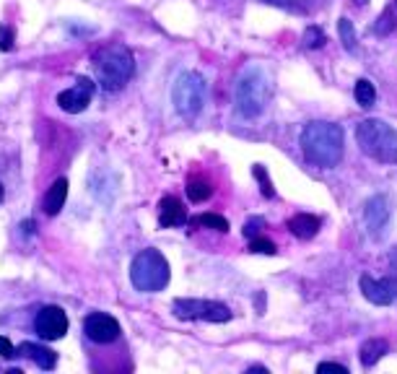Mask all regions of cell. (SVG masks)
I'll return each mask as SVG.
<instances>
[{
	"mask_svg": "<svg viewBox=\"0 0 397 374\" xmlns=\"http://www.w3.org/2000/svg\"><path fill=\"white\" fill-rule=\"evenodd\" d=\"M21 229H23V236H32V234H34V229H36V223L34 221H23Z\"/></svg>",
	"mask_w": 397,
	"mask_h": 374,
	"instance_id": "31",
	"label": "cell"
},
{
	"mask_svg": "<svg viewBox=\"0 0 397 374\" xmlns=\"http://www.w3.org/2000/svg\"><path fill=\"white\" fill-rule=\"evenodd\" d=\"M252 175L260 179V185H262V187H260V190H262V195H265V198H273V195H275V190H273V185H270L268 172H265L262 166H255V169H252Z\"/></svg>",
	"mask_w": 397,
	"mask_h": 374,
	"instance_id": "25",
	"label": "cell"
},
{
	"mask_svg": "<svg viewBox=\"0 0 397 374\" xmlns=\"http://www.w3.org/2000/svg\"><path fill=\"white\" fill-rule=\"evenodd\" d=\"M387 351H389V343H387V340L369 338L361 346V351H359V353H361V364H363V366H374V364L385 356Z\"/></svg>",
	"mask_w": 397,
	"mask_h": 374,
	"instance_id": "17",
	"label": "cell"
},
{
	"mask_svg": "<svg viewBox=\"0 0 397 374\" xmlns=\"http://www.w3.org/2000/svg\"><path fill=\"white\" fill-rule=\"evenodd\" d=\"M270 6H278V8H288V11H304L306 8V0H262Z\"/></svg>",
	"mask_w": 397,
	"mask_h": 374,
	"instance_id": "26",
	"label": "cell"
},
{
	"mask_svg": "<svg viewBox=\"0 0 397 374\" xmlns=\"http://www.w3.org/2000/svg\"><path fill=\"white\" fill-rule=\"evenodd\" d=\"M93 89H96V83H93L91 78H78L76 86H70V89L58 94L60 109L68 112V115H78V112H83V109L89 107V102H91Z\"/></svg>",
	"mask_w": 397,
	"mask_h": 374,
	"instance_id": "8",
	"label": "cell"
},
{
	"mask_svg": "<svg viewBox=\"0 0 397 374\" xmlns=\"http://www.w3.org/2000/svg\"><path fill=\"white\" fill-rule=\"evenodd\" d=\"M205 78L195 73V70H187L174 81V89H172V102H174V109L179 115L185 117H195L205 104Z\"/></svg>",
	"mask_w": 397,
	"mask_h": 374,
	"instance_id": "6",
	"label": "cell"
},
{
	"mask_svg": "<svg viewBox=\"0 0 397 374\" xmlns=\"http://www.w3.org/2000/svg\"><path fill=\"white\" fill-rule=\"evenodd\" d=\"M13 42H16V34L8 23L0 26V52H11L13 50Z\"/></svg>",
	"mask_w": 397,
	"mask_h": 374,
	"instance_id": "24",
	"label": "cell"
},
{
	"mask_svg": "<svg viewBox=\"0 0 397 374\" xmlns=\"http://www.w3.org/2000/svg\"><path fill=\"white\" fill-rule=\"evenodd\" d=\"M288 229L296 239H312L317 232H319V219L312 216V213H296L291 221H288Z\"/></svg>",
	"mask_w": 397,
	"mask_h": 374,
	"instance_id": "16",
	"label": "cell"
},
{
	"mask_svg": "<svg viewBox=\"0 0 397 374\" xmlns=\"http://www.w3.org/2000/svg\"><path fill=\"white\" fill-rule=\"evenodd\" d=\"M0 200H3V185H0Z\"/></svg>",
	"mask_w": 397,
	"mask_h": 374,
	"instance_id": "34",
	"label": "cell"
},
{
	"mask_svg": "<svg viewBox=\"0 0 397 374\" xmlns=\"http://www.w3.org/2000/svg\"><path fill=\"white\" fill-rule=\"evenodd\" d=\"M363 219H366V229L372 234L374 239H379L382 232H385L387 221H389V206L382 195H374L369 203H366V210H363Z\"/></svg>",
	"mask_w": 397,
	"mask_h": 374,
	"instance_id": "12",
	"label": "cell"
},
{
	"mask_svg": "<svg viewBox=\"0 0 397 374\" xmlns=\"http://www.w3.org/2000/svg\"><path fill=\"white\" fill-rule=\"evenodd\" d=\"M325 42L327 39H325V34H322L319 26H306V32H304V47H309V50H319Z\"/></svg>",
	"mask_w": 397,
	"mask_h": 374,
	"instance_id": "21",
	"label": "cell"
},
{
	"mask_svg": "<svg viewBox=\"0 0 397 374\" xmlns=\"http://www.w3.org/2000/svg\"><path fill=\"white\" fill-rule=\"evenodd\" d=\"M83 333L93 343H112V340L120 338V322H117L115 317L104 315V312H93V315L86 317Z\"/></svg>",
	"mask_w": 397,
	"mask_h": 374,
	"instance_id": "10",
	"label": "cell"
},
{
	"mask_svg": "<svg viewBox=\"0 0 397 374\" xmlns=\"http://www.w3.org/2000/svg\"><path fill=\"white\" fill-rule=\"evenodd\" d=\"M169 276H172V270H169V263H166V257L159 252V250H140L138 255L133 257V265H130V280H133V286L143 294H156L161 292L163 286L169 283Z\"/></svg>",
	"mask_w": 397,
	"mask_h": 374,
	"instance_id": "4",
	"label": "cell"
},
{
	"mask_svg": "<svg viewBox=\"0 0 397 374\" xmlns=\"http://www.w3.org/2000/svg\"><path fill=\"white\" fill-rule=\"evenodd\" d=\"M19 356L34 362L39 369H55V364H58V353L52 349H47V346H39V343H21Z\"/></svg>",
	"mask_w": 397,
	"mask_h": 374,
	"instance_id": "14",
	"label": "cell"
},
{
	"mask_svg": "<svg viewBox=\"0 0 397 374\" xmlns=\"http://www.w3.org/2000/svg\"><path fill=\"white\" fill-rule=\"evenodd\" d=\"M356 102L361 107H372L374 102H376V89H374L372 81H366V78H361V81L356 83Z\"/></svg>",
	"mask_w": 397,
	"mask_h": 374,
	"instance_id": "20",
	"label": "cell"
},
{
	"mask_svg": "<svg viewBox=\"0 0 397 374\" xmlns=\"http://www.w3.org/2000/svg\"><path fill=\"white\" fill-rule=\"evenodd\" d=\"M172 309L182 320H205V322H229L231 320V309L226 304L210 302V299H174Z\"/></svg>",
	"mask_w": 397,
	"mask_h": 374,
	"instance_id": "7",
	"label": "cell"
},
{
	"mask_svg": "<svg viewBox=\"0 0 397 374\" xmlns=\"http://www.w3.org/2000/svg\"><path fill=\"white\" fill-rule=\"evenodd\" d=\"M270 81L265 73L260 70H249L245 73L239 83H236V91H234V102H236V112L242 117H257L262 115V109L270 102Z\"/></svg>",
	"mask_w": 397,
	"mask_h": 374,
	"instance_id": "5",
	"label": "cell"
},
{
	"mask_svg": "<svg viewBox=\"0 0 397 374\" xmlns=\"http://www.w3.org/2000/svg\"><path fill=\"white\" fill-rule=\"evenodd\" d=\"M382 21H385V23H376V32H379V34H387V32H392V29H395V16H392V13H385V16H382Z\"/></svg>",
	"mask_w": 397,
	"mask_h": 374,
	"instance_id": "29",
	"label": "cell"
},
{
	"mask_svg": "<svg viewBox=\"0 0 397 374\" xmlns=\"http://www.w3.org/2000/svg\"><path fill=\"white\" fill-rule=\"evenodd\" d=\"M34 330L39 338L58 340L68 333V317L60 307H45L34 320Z\"/></svg>",
	"mask_w": 397,
	"mask_h": 374,
	"instance_id": "9",
	"label": "cell"
},
{
	"mask_svg": "<svg viewBox=\"0 0 397 374\" xmlns=\"http://www.w3.org/2000/svg\"><path fill=\"white\" fill-rule=\"evenodd\" d=\"M302 151L315 166H338L343 159V130L332 122H309L302 133Z\"/></svg>",
	"mask_w": 397,
	"mask_h": 374,
	"instance_id": "1",
	"label": "cell"
},
{
	"mask_svg": "<svg viewBox=\"0 0 397 374\" xmlns=\"http://www.w3.org/2000/svg\"><path fill=\"white\" fill-rule=\"evenodd\" d=\"M356 140L366 156L382 164H397V130L385 120H363L356 128Z\"/></svg>",
	"mask_w": 397,
	"mask_h": 374,
	"instance_id": "3",
	"label": "cell"
},
{
	"mask_svg": "<svg viewBox=\"0 0 397 374\" xmlns=\"http://www.w3.org/2000/svg\"><path fill=\"white\" fill-rule=\"evenodd\" d=\"M338 29H340V39H343L345 50H356V29H353V23H350L348 19H340Z\"/></svg>",
	"mask_w": 397,
	"mask_h": 374,
	"instance_id": "22",
	"label": "cell"
},
{
	"mask_svg": "<svg viewBox=\"0 0 397 374\" xmlns=\"http://www.w3.org/2000/svg\"><path fill=\"white\" fill-rule=\"evenodd\" d=\"M213 195V185H210L205 177H192L190 182H187V198L192 200V203H203V200H208Z\"/></svg>",
	"mask_w": 397,
	"mask_h": 374,
	"instance_id": "18",
	"label": "cell"
},
{
	"mask_svg": "<svg viewBox=\"0 0 397 374\" xmlns=\"http://www.w3.org/2000/svg\"><path fill=\"white\" fill-rule=\"evenodd\" d=\"M356 3H359V6H361V3H363V0H356Z\"/></svg>",
	"mask_w": 397,
	"mask_h": 374,
	"instance_id": "35",
	"label": "cell"
},
{
	"mask_svg": "<svg viewBox=\"0 0 397 374\" xmlns=\"http://www.w3.org/2000/svg\"><path fill=\"white\" fill-rule=\"evenodd\" d=\"M159 223H161L163 229L187 223V210L185 206H182V200L172 198V195L161 198V203H159Z\"/></svg>",
	"mask_w": 397,
	"mask_h": 374,
	"instance_id": "13",
	"label": "cell"
},
{
	"mask_svg": "<svg viewBox=\"0 0 397 374\" xmlns=\"http://www.w3.org/2000/svg\"><path fill=\"white\" fill-rule=\"evenodd\" d=\"M192 226H208V229H216V232H229V221L218 216V213H203V216H195L192 219Z\"/></svg>",
	"mask_w": 397,
	"mask_h": 374,
	"instance_id": "19",
	"label": "cell"
},
{
	"mask_svg": "<svg viewBox=\"0 0 397 374\" xmlns=\"http://www.w3.org/2000/svg\"><path fill=\"white\" fill-rule=\"evenodd\" d=\"M260 226H265V221H262V219H252V221L245 226V236H249V239L257 236V229H260Z\"/></svg>",
	"mask_w": 397,
	"mask_h": 374,
	"instance_id": "30",
	"label": "cell"
},
{
	"mask_svg": "<svg viewBox=\"0 0 397 374\" xmlns=\"http://www.w3.org/2000/svg\"><path fill=\"white\" fill-rule=\"evenodd\" d=\"M16 353H19V349H16L5 336H0V356H3V359H13Z\"/></svg>",
	"mask_w": 397,
	"mask_h": 374,
	"instance_id": "27",
	"label": "cell"
},
{
	"mask_svg": "<svg viewBox=\"0 0 397 374\" xmlns=\"http://www.w3.org/2000/svg\"><path fill=\"white\" fill-rule=\"evenodd\" d=\"M317 372L325 374V372H340V374H348V366H343V364H332V362H325L317 366Z\"/></svg>",
	"mask_w": 397,
	"mask_h": 374,
	"instance_id": "28",
	"label": "cell"
},
{
	"mask_svg": "<svg viewBox=\"0 0 397 374\" xmlns=\"http://www.w3.org/2000/svg\"><path fill=\"white\" fill-rule=\"evenodd\" d=\"M389 263H392V265H395V268H397V247H395V250H392V255H389Z\"/></svg>",
	"mask_w": 397,
	"mask_h": 374,
	"instance_id": "32",
	"label": "cell"
},
{
	"mask_svg": "<svg viewBox=\"0 0 397 374\" xmlns=\"http://www.w3.org/2000/svg\"><path fill=\"white\" fill-rule=\"evenodd\" d=\"M65 198H68V179L65 177H60L55 179L49 190H47L45 200H42V208H45L47 216H58L63 206H65Z\"/></svg>",
	"mask_w": 397,
	"mask_h": 374,
	"instance_id": "15",
	"label": "cell"
},
{
	"mask_svg": "<svg viewBox=\"0 0 397 374\" xmlns=\"http://www.w3.org/2000/svg\"><path fill=\"white\" fill-rule=\"evenodd\" d=\"M361 292L372 304L387 307L397 299V280L395 278H372V276H361Z\"/></svg>",
	"mask_w": 397,
	"mask_h": 374,
	"instance_id": "11",
	"label": "cell"
},
{
	"mask_svg": "<svg viewBox=\"0 0 397 374\" xmlns=\"http://www.w3.org/2000/svg\"><path fill=\"white\" fill-rule=\"evenodd\" d=\"M249 372H255V374H268V369H262V366H252Z\"/></svg>",
	"mask_w": 397,
	"mask_h": 374,
	"instance_id": "33",
	"label": "cell"
},
{
	"mask_svg": "<svg viewBox=\"0 0 397 374\" xmlns=\"http://www.w3.org/2000/svg\"><path fill=\"white\" fill-rule=\"evenodd\" d=\"M135 73V60L125 45H109L96 55V81L104 91H120Z\"/></svg>",
	"mask_w": 397,
	"mask_h": 374,
	"instance_id": "2",
	"label": "cell"
},
{
	"mask_svg": "<svg viewBox=\"0 0 397 374\" xmlns=\"http://www.w3.org/2000/svg\"><path fill=\"white\" fill-rule=\"evenodd\" d=\"M249 250L252 252H257V255H275L278 250H275V245L270 242V239H265V236H252V242H249Z\"/></svg>",
	"mask_w": 397,
	"mask_h": 374,
	"instance_id": "23",
	"label": "cell"
}]
</instances>
